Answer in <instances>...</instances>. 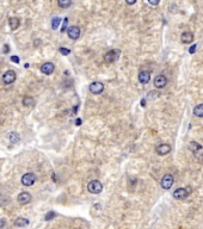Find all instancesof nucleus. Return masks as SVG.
<instances>
[{
  "label": "nucleus",
  "instance_id": "1",
  "mask_svg": "<svg viewBox=\"0 0 203 229\" xmlns=\"http://www.w3.org/2000/svg\"><path fill=\"white\" fill-rule=\"evenodd\" d=\"M87 190H89V192L93 193V194H98V193L102 192L103 185H102V183L99 180H92L89 183Z\"/></svg>",
  "mask_w": 203,
  "mask_h": 229
},
{
  "label": "nucleus",
  "instance_id": "2",
  "mask_svg": "<svg viewBox=\"0 0 203 229\" xmlns=\"http://www.w3.org/2000/svg\"><path fill=\"white\" fill-rule=\"evenodd\" d=\"M173 183H174L173 175L172 174H165L162 178H161L160 185H161L162 189H165V190H170V189L172 187Z\"/></svg>",
  "mask_w": 203,
  "mask_h": 229
},
{
  "label": "nucleus",
  "instance_id": "3",
  "mask_svg": "<svg viewBox=\"0 0 203 229\" xmlns=\"http://www.w3.org/2000/svg\"><path fill=\"white\" fill-rule=\"evenodd\" d=\"M16 78H17L16 72L12 71V69H8V71H6V72L3 74V81H4L6 85H10V84H12V83H14Z\"/></svg>",
  "mask_w": 203,
  "mask_h": 229
},
{
  "label": "nucleus",
  "instance_id": "4",
  "mask_svg": "<svg viewBox=\"0 0 203 229\" xmlns=\"http://www.w3.org/2000/svg\"><path fill=\"white\" fill-rule=\"evenodd\" d=\"M36 181V177L34 173H26L22 177V184L24 186H31L34 185Z\"/></svg>",
  "mask_w": 203,
  "mask_h": 229
},
{
  "label": "nucleus",
  "instance_id": "5",
  "mask_svg": "<svg viewBox=\"0 0 203 229\" xmlns=\"http://www.w3.org/2000/svg\"><path fill=\"white\" fill-rule=\"evenodd\" d=\"M89 90L93 94H99V93H102L104 91V85L99 83V81H95V83H92L89 86Z\"/></svg>",
  "mask_w": 203,
  "mask_h": 229
},
{
  "label": "nucleus",
  "instance_id": "6",
  "mask_svg": "<svg viewBox=\"0 0 203 229\" xmlns=\"http://www.w3.org/2000/svg\"><path fill=\"white\" fill-rule=\"evenodd\" d=\"M189 189H183V187H180V189H177L176 191H173V197L176 199H185L188 196H189Z\"/></svg>",
  "mask_w": 203,
  "mask_h": 229
},
{
  "label": "nucleus",
  "instance_id": "7",
  "mask_svg": "<svg viewBox=\"0 0 203 229\" xmlns=\"http://www.w3.org/2000/svg\"><path fill=\"white\" fill-rule=\"evenodd\" d=\"M66 32H67L68 37L72 38V40H78L79 36H80V29L78 26H71V28L67 29Z\"/></svg>",
  "mask_w": 203,
  "mask_h": 229
},
{
  "label": "nucleus",
  "instance_id": "8",
  "mask_svg": "<svg viewBox=\"0 0 203 229\" xmlns=\"http://www.w3.org/2000/svg\"><path fill=\"white\" fill-rule=\"evenodd\" d=\"M167 84V79L165 75H158L154 79V86L156 88H164Z\"/></svg>",
  "mask_w": 203,
  "mask_h": 229
},
{
  "label": "nucleus",
  "instance_id": "9",
  "mask_svg": "<svg viewBox=\"0 0 203 229\" xmlns=\"http://www.w3.org/2000/svg\"><path fill=\"white\" fill-rule=\"evenodd\" d=\"M118 54H119V50H110L109 53L105 54L104 60H105V62H107V63H111V62H113V61L117 59Z\"/></svg>",
  "mask_w": 203,
  "mask_h": 229
},
{
  "label": "nucleus",
  "instance_id": "10",
  "mask_svg": "<svg viewBox=\"0 0 203 229\" xmlns=\"http://www.w3.org/2000/svg\"><path fill=\"white\" fill-rule=\"evenodd\" d=\"M54 69H55V66L52 62H46V63H43L41 66V72L43 74H47V75L52 74L54 72Z\"/></svg>",
  "mask_w": 203,
  "mask_h": 229
},
{
  "label": "nucleus",
  "instance_id": "11",
  "mask_svg": "<svg viewBox=\"0 0 203 229\" xmlns=\"http://www.w3.org/2000/svg\"><path fill=\"white\" fill-rule=\"evenodd\" d=\"M180 41L185 44H188V43H191L194 41V34L191 32V31H185L183 32L182 35H180Z\"/></svg>",
  "mask_w": 203,
  "mask_h": 229
},
{
  "label": "nucleus",
  "instance_id": "12",
  "mask_svg": "<svg viewBox=\"0 0 203 229\" xmlns=\"http://www.w3.org/2000/svg\"><path fill=\"white\" fill-rule=\"evenodd\" d=\"M171 152V147L166 143H161L156 147V153L159 154V155H166Z\"/></svg>",
  "mask_w": 203,
  "mask_h": 229
},
{
  "label": "nucleus",
  "instance_id": "13",
  "mask_svg": "<svg viewBox=\"0 0 203 229\" xmlns=\"http://www.w3.org/2000/svg\"><path fill=\"white\" fill-rule=\"evenodd\" d=\"M17 199L20 204H28L30 200H31V196L28 192H20L18 194Z\"/></svg>",
  "mask_w": 203,
  "mask_h": 229
},
{
  "label": "nucleus",
  "instance_id": "14",
  "mask_svg": "<svg viewBox=\"0 0 203 229\" xmlns=\"http://www.w3.org/2000/svg\"><path fill=\"white\" fill-rule=\"evenodd\" d=\"M149 80H151V74H149V72H147V71L140 72V74H139V81L141 84H148Z\"/></svg>",
  "mask_w": 203,
  "mask_h": 229
},
{
  "label": "nucleus",
  "instance_id": "15",
  "mask_svg": "<svg viewBox=\"0 0 203 229\" xmlns=\"http://www.w3.org/2000/svg\"><path fill=\"white\" fill-rule=\"evenodd\" d=\"M8 24H10L11 30H17L18 26L20 25V20L18 18H16V17H12V18H10V20H8Z\"/></svg>",
  "mask_w": 203,
  "mask_h": 229
},
{
  "label": "nucleus",
  "instance_id": "16",
  "mask_svg": "<svg viewBox=\"0 0 203 229\" xmlns=\"http://www.w3.org/2000/svg\"><path fill=\"white\" fill-rule=\"evenodd\" d=\"M28 224H29V220H26L24 217H18V218H16V221H14V226L16 227H25Z\"/></svg>",
  "mask_w": 203,
  "mask_h": 229
},
{
  "label": "nucleus",
  "instance_id": "17",
  "mask_svg": "<svg viewBox=\"0 0 203 229\" xmlns=\"http://www.w3.org/2000/svg\"><path fill=\"white\" fill-rule=\"evenodd\" d=\"M8 140H10L11 143L16 145V143H18V141L20 140V136H19V134L16 133V131H12V133L8 134Z\"/></svg>",
  "mask_w": 203,
  "mask_h": 229
},
{
  "label": "nucleus",
  "instance_id": "18",
  "mask_svg": "<svg viewBox=\"0 0 203 229\" xmlns=\"http://www.w3.org/2000/svg\"><path fill=\"white\" fill-rule=\"evenodd\" d=\"M23 105L24 106H34L35 105V99L30 96H24Z\"/></svg>",
  "mask_w": 203,
  "mask_h": 229
},
{
  "label": "nucleus",
  "instance_id": "19",
  "mask_svg": "<svg viewBox=\"0 0 203 229\" xmlns=\"http://www.w3.org/2000/svg\"><path fill=\"white\" fill-rule=\"evenodd\" d=\"M194 114L197 117H203V104H200L194 109Z\"/></svg>",
  "mask_w": 203,
  "mask_h": 229
},
{
  "label": "nucleus",
  "instance_id": "20",
  "mask_svg": "<svg viewBox=\"0 0 203 229\" xmlns=\"http://www.w3.org/2000/svg\"><path fill=\"white\" fill-rule=\"evenodd\" d=\"M190 151L191 152H194V153H197L198 151H201L202 149V147H201V145H198L197 142H191L190 143Z\"/></svg>",
  "mask_w": 203,
  "mask_h": 229
},
{
  "label": "nucleus",
  "instance_id": "21",
  "mask_svg": "<svg viewBox=\"0 0 203 229\" xmlns=\"http://www.w3.org/2000/svg\"><path fill=\"white\" fill-rule=\"evenodd\" d=\"M59 6L62 7V8H67L68 6H71L72 1L71 0H59Z\"/></svg>",
  "mask_w": 203,
  "mask_h": 229
},
{
  "label": "nucleus",
  "instance_id": "22",
  "mask_svg": "<svg viewBox=\"0 0 203 229\" xmlns=\"http://www.w3.org/2000/svg\"><path fill=\"white\" fill-rule=\"evenodd\" d=\"M60 23H61V19H60V18H58V17H55V18H53V20H52V28H53L54 30L59 29Z\"/></svg>",
  "mask_w": 203,
  "mask_h": 229
},
{
  "label": "nucleus",
  "instance_id": "23",
  "mask_svg": "<svg viewBox=\"0 0 203 229\" xmlns=\"http://www.w3.org/2000/svg\"><path fill=\"white\" fill-rule=\"evenodd\" d=\"M55 216H56V212H55V211H49V212L46 214L44 220H46V221H50V220H53Z\"/></svg>",
  "mask_w": 203,
  "mask_h": 229
},
{
  "label": "nucleus",
  "instance_id": "24",
  "mask_svg": "<svg viewBox=\"0 0 203 229\" xmlns=\"http://www.w3.org/2000/svg\"><path fill=\"white\" fill-rule=\"evenodd\" d=\"M59 51L61 53L62 55H68L71 54V49L68 48H63V47H61V48H59Z\"/></svg>",
  "mask_w": 203,
  "mask_h": 229
},
{
  "label": "nucleus",
  "instance_id": "25",
  "mask_svg": "<svg viewBox=\"0 0 203 229\" xmlns=\"http://www.w3.org/2000/svg\"><path fill=\"white\" fill-rule=\"evenodd\" d=\"M67 23H68V18L66 17L65 20H63V26H62V29H61L62 32H66V31H67Z\"/></svg>",
  "mask_w": 203,
  "mask_h": 229
},
{
  "label": "nucleus",
  "instance_id": "26",
  "mask_svg": "<svg viewBox=\"0 0 203 229\" xmlns=\"http://www.w3.org/2000/svg\"><path fill=\"white\" fill-rule=\"evenodd\" d=\"M11 61L12 62H14V63H19V57L16 56V55H12L11 56Z\"/></svg>",
  "mask_w": 203,
  "mask_h": 229
},
{
  "label": "nucleus",
  "instance_id": "27",
  "mask_svg": "<svg viewBox=\"0 0 203 229\" xmlns=\"http://www.w3.org/2000/svg\"><path fill=\"white\" fill-rule=\"evenodd\" d=\"M196 48H197V44H194V45H191L190 49H189V53H190V54H194V53L196 51Z\"/></svg>",
  "mask_w": 203,
  "mask_h": 229
},
{
  "label": "nucleus",
  "instance_id": "28",
  "mask_svg": "<svg viewBox=\"0 0 203 229\" xmlns=\"http://www.w3.org/2000/svg\"><path fill=\"white\" fill-rule=\"evenodd\" d=\"M5 224H6L5 220H4V218H0V229L4 228V227H5Z\"/></svg>",
  "mask_w": 203,
  "mask_h": 229
},
{
  "label": "nucleus",
  "instance_id": "29",
  "mask_svg": "<svg viewBox=\"0 0 203 229\" xmlns=\"http://www.w3.org/2000/svg\"><path fill=\"white\" fill-rule=\"evenodd\" d=\"M135 3H136V0H128V1H127L128 5H134Z\"/></svg>",
  "mask_w": 203,
  "mask_h": 229
},
{
  "label": "nucleus",
  "instance_id": "30",
  "mask_svg": "<svg viewBox=\"0 0 203 229\" xmlns=\"http://www.w3.org/2000/svg\"><path fill=\"white\" fill-rule=\"evenodd\" d=\"M4 53H8V44H5V45H4Z\"/></svg>",
  "mask_w": 203,
  "mask_h": 229
},
{
  "label": "nucleus",
  "instance_id": "31",
  "mask_svg": "<svg viewBox=\"0 0 203 229\" xmlns=\"http://www.w3.org/2000/svg\"><path fill=\"white\" fill-rule=\"evenodd\" d=\"M148 3L151 5H158V4H159V1H153V0H149Z\"/></svg>",
  "mask_w": 203,
  "mask_h": 229
},
{
  "label": "nucleus",
  "instance_id": "32",
  "mask_svg": "<svg viewBox=\"0 0 203 229\" xmlns=\"http://www.w3.org/2000/svg\"><path fill=\"white\" fill-rule=\"evenodd\" d=\"M75 125H81V120L80 118H78L77 121H75Z\"/></svg>",
  "mask_w": 203,
  "mask_h": 229
},
{
  "label": "nucleus",
  "instance_id": "33",
  "mask_svg": "<svg viewBox=\"0 0 203 229\" xmlns=\"http://www.w3.org/2000/svg\"><path fill=\"white\" fill-rule=\"evenodd\" d=\"M141 105H142V106H146V100H145V99L141 100Z\"/></svg>",
  "mask_w": 203,
  "mask_h": 229
}]
</instances>
